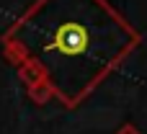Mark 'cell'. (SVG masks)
<instances>
[{"mask_svg": "<svg viewBox=\"0 0 147 134\" xmlns=\"http://www.w3.org/2000/svg\"><path fill=\"white\" fill-rule=\"evenodd\" d=\"M49 49L59 52L62 57H83L90 49L88 26H83L80 21H62L52 34Z\"/></svg>", "mask_w": 147, "mask_h": 134, "instance_id": "6da1fadb", "label": "cell"}]
</instances>
